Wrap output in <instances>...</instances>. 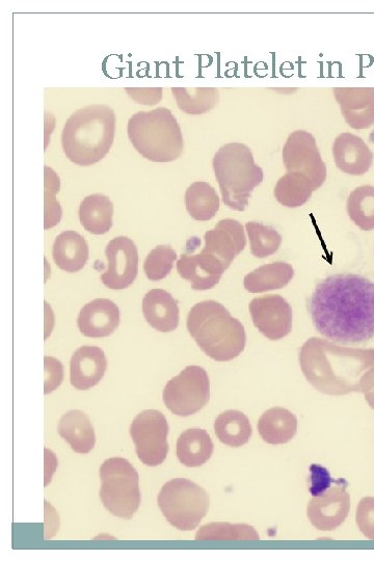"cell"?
I'll return each instance as SVG.
<instances>
[{"label":"cell","mask_w":374,"mask_h":561,"mask_svg":"<svg viewBox=\"0 0 374 561\" xmlns=\"http://www.w3.org/2000/svg\"><path fill=\"white\" fill-rule=\"evenodd\" d=\"M316 331L340 344H365L374 337V283L355 274L319 282L308 300Z\"/></svg>","instance_id":"cell-1"},{"label":"cell","mask_w":374,"mask_h":561,"mask_svg":"<svg viewBox=\"0 0 374 561\" xmlns=\"http://www.w3.org/2000/svg\"><path fill=\"white\" fill-rule=\"evenodd\" d=\"M301 368L319 392L345 395L374 388V351L342 347L335 342L310 338L302 346Z\"/></svg>","instance_id":"cell-2"},{"label":"cell","mask_w":374,"mask_h":561,"mask_svg":"<svg viewBox=\"0 0 374 561\" xmlns=\"http://www.w3.org/2000/svg\"><path fill=\"white\" fill-rule=\"evenodd\" d=\"M115 132V112L106 105H89L67 120L62 133L64 152L75 165H96L110 152Z\"/></svg>","instance_id":"cell-3"},{"label":"cell","mask_w":374,"mask_h":561,"mask_svg":"<svg viewBox=\"0 0 374 561\" xmlns=\"http://www.w3.org/2000/svg\"><path fill=\"white\" fill-rule=\"evenodd\" d=\"M186 327L202 352L215 361L228 362L245 351L244 325L216 301L195 305L187 316Z\"/></svg>","instance_id":"cell-4"},{"label":"cell","mask_w":374,"mask_h":561,"mask_svg":"<svg viewBox=\"0 0 374 561\" xmlns=\"http://www.w3.org/2000/svg\"><path fill=\"white\" fill-rule=\"evenodd\" d=\"M131 145L153 163H171L184 149L181 127L172 112L159 108L139 112L128 121Z\"/></svg>","instance_id":"cell-5"},{"label":"cell","mask_w":374,"mask_h":561,"mask_svg":"<svg viewBox=\"0 0 374 561\" xmlns=\"http://www.w3.org/2000/svg\"><path fill=\"white\" fill-rule=\"evenodd\" d=\"M212 166L225 205L244 211L252 193L263 181V170L255 164L251 149L245 144H226L216 153Z\"/></svg>","instance_id":"cell-6"},{"label":"cell","mask_w":374,"mask_h":561,"mask_svg":"<svg viewBox=\"0 0 374 561\" xmlns=\"http://www.w3.org/2000/svg\"><path fill=\"white\" fill-rule=\"evenodd\" d=\"M100 499L111 514L131 519L140 509V477L127 460L113 458L100 467Z\"/></svg>","instance_id":"cell-7"},{"label":"cell","mask_w":374,"mask_h":561,"mask_svg":"<svg viewBox=\"0 0 374 561\" xmlns=\"http://www.w3.org/2000/svg\"><path fill=\"white\" fill-rule=\"evenodd\" d=\"M157 503L172 526L182 531H191L206 517L210 499L208 493L192 480L176 478L163 487Z\"/></svg>","instance_id":"cell-8"},{"label":"cell","mask_w":374,"mask_h":561,"mask_svg":"<svg viewBox=\"0 0 374 561\" xmlns=\"http://www.w3.org/2000/svg\"><path fill=\"white\" fill-rule=\"evenodd\" d=\"M166 407L175 415L187 417L201 411L210 399V381L200 366H187L173 378L163 393Z\"/></svg>","instance_id":"cell-9"},{"label":"cell","mask_w":374,"mask_h":561,"mask_svg":"<svg viewBox=\"0 0 374 561\" xmlns=\"http://www.w3.org/2000/svg\"><path fill=\"white\" fill-rule=\"evenodd\" d=\"M169 423L162 412L146 410L130 425V436L136 444L140 461L149 466L162 465L169 453Z\"/></svg>","instance_id":"cell-10"},{"label":"cell","mask_w":374,"mask_h":561,"mask_svg":"<svg viewBox=\"0 0 374 561\" xmlns=\"http://www.w3.org/2000/svg\"><path fill=\"white\" fill-rule=\"evenodd\" d=\"M283 162L288 173L309 179L314 191L320 189L327 180V166L315 138L308 131L291 133L283 148Z\"/></svg>","instance_id":"cell-11"},{"label":"cell","mask_w":374,"mask_h":561,"mask_svg":"<svg viewBox=\"0 0 374 561\" xmlns=\"http://www.w3.org/2000/svg\"><path fill=\"white\" fill-rule=\"evenodd\" d=\"M108 271L101 275L102 283L113 290H123L136 281L139 273V252L135 243L125 236L111 240L105 249Z\"/></svg>","instance_id":"cell-12"},{"label":"cell","mask_w":374,"mask_h":561,"mask_svg":"<svg viewBox=\"0 0 374 561\" xmlns=\"http://www.w3.org/2000/svg\"><path fill=\"white\" fill-rule=\"evenodd\" d=\"M254 326L267 339H283L292 329V309L279 295L255 298L249 306Z\"/></svg>","instance_id":"cell-13"},{"label":"cell","mask_w":374,"mask_h":561,"mask_svg":"<svg viewBox=\"0 0 374 561\" xmlns=\"http://www.w3.org/2000/svg\"><path fill=\"white\" fill-rule=\"evenodd\" d=\"M205 247L201 251L219 260L228 270L231 263L247 246V237L242 224L236 220L226 219L206 232Z\"/></svg>","instance_id":"cell-14"},{"label":"cell","mask_w":374,"mask_h":561,"mask_svg":"<svg viewBox=\"0 0 374 561\" xmlns=\"http://www.w3.org/2000/svg\"><path fill=\"white\" fill-rule=\"evenodd\" d=\"M350 507V494L344 487L338 486L313 497L308 505L307 514L316 529L332 531L345 521L350 513Z\"/></svg>","instance_id":"cell-15"},{"label":"cell","mask_w":374,"mask_h":561,"mask_svg":"<svg viewBox=\"0 0 374 561\" xmlns=\"http://www.w3.org/2000/svg\"><path fill=\"white\" fill-rule=\"evenodd\" d=\"M120 325V310L108 299H96L80 310L77 326L84 336L104 338L115 333Z\"/></svg>","instance_id":"cell-16"},{"label":"cell","mask_w":374,"mask_h":561,"mask_svg":"<svg viewBox=\"0 0 374 561\" xmlns=\"http://www.w3.org/2000/svg\"><path fill=\"white\" fill-rule=\"evenodd\" d=\"M177 271L182 279L192 284L193 289L205 291L219 284L227 270L216 258L202 252L194 255L189 251L181 255Z\"/></svg>","instance_id":"cell-17"},{"label":"cell","mask_w":374,"mask_h":561,"mask_svg":"<svg viewBox=\"0 0 374 561\" xmlns=\"http://www.w3.org/2000/svg\"><path fill=\"white\" fill-rule=\"evenodd\" d=\"M334 95L352 128L367 129L374 124V88H336Z\"/></svg>","instance_id":"cell-18"},{"label":"cell","mask_w":374,"mask_h":561,"mask_svg":"<svg viewBox=\"0 0 374 561\" xmlns=\"http://www.w3.org/2000/svg\"><path fill=\"white\" fill-rule=\"evenodd\" d=\"M70 369L71 385L79 391H86L103 379L108 361L100 347L83 346L72 356Z\"/></svg>","instance_id":"cell-19"},{"label":"cell","mask_w":374,"mask_h":561,"mask_svg":"<svg viewBox=\"0 0 374 561\" xmlns=\"http://www.w3.org/2000/svg\"><path fill=\"white\" fill-rule=\"evenodd\" d=\"M333 155L337 168L345 174L361 176L373 163V153L366 143L353 133L345 132L334 142Z\"/></svg>","instance_id":"cell-20"},{"label":"cell","mask_w":374,"mask_h":561,"mask_svg":"<svg viewBox=\"0 0 374 561\" xmlns=\"http://www.w3.org/2000/svg\"><path fill=\"white\" fill-rule=\"evenodd\" d=\"M147 323L156 331L170 333L179 325V307L171 293L164 289L150 290L143 300Z\"/></svg>","instance_id":"cell-21"},{"label":"cell","mask_w":374,"mask_h":561,"mask_svg":"<svg viewBox=\"0 0 374 561\" xmlns=\"http://www.w3.org/2000/svg\"><path fill=\"white\" fill-rule=\"evenodd\" d=\"M52 255L59 269L73 274L84 269L90 250L82 235L75 231H65L56 238Z\"/></svg>","instance_id":"cell-22"},{"label":"cell","mask_w":374,"mask_h":561,"mask_svg":"<svg viewBox=\"0 0 374 561\" xmlns=\"http://www.w3.org/2000/svg\"><path fill=\"white\" fill-rule=\"evenodd\" d=\"M58 431L76 453L87 454L95 447L94 427L89 416L83 411L72 410L64 414Z\"/></svg>","instance_id":"cell-23"},{"label":"cell","mask_w":374,"mask_h":561,"mask_svg":"<svg viewBox=\"0 0 374 561\" xmlns=\"http://www.w3.org/2000/svg\"><path fill=\"white\" fill-rule=\"evenodd\" d=\"M258 431L266 443L286 444L298 433V418L286 409L273 408L260 417Z\"/></svg>","instance_id":"cell-24"},{"label":"cell","mask_w":374,"mask_h":561,"mask_svg":"<svg viewBox=\"0 0 374 561\" xmlns=\"http://www.w3.org/2000/svg\"><path fill=\"white\" fill-rule=\"evenodd\" d=\"M114 204L101 194L88 196L79 207L80 224L94 235L108 233L113 227Z\"/></svg>","instance_id":"cell-25"},{"label":"cell","mask_w":374,"mask_h":561,"mask_svg":"<svg viewBox=\"0 0 374 561\" xmlns=\"http://www.w3.org/2000/svg\"><path fill=\"white\" fill-rule=\"evenodd\" d=\"M215 445L204 430H187L177 441V458L181 464L189 468H197L206 464L212 456Z\"/></svg>","instance_id":"cell-26"},{"label":"cell","mask_w":374,"mask_h":561,"mask_svg":"<svg viewBox=\"0 0 374 561\" xmlns=\"http://www.w3.org/2000/svg\"><path fill=\"white\" fill-rule=\"evenodd\" d=\"M295 276L293 267L285 262L265 264L245 277V288L251 293L282 289Z\"/></svg>","instance_id":"cell-27"},{"label":"cell","mask_w":374,"mask_h":561,"mask_svg":"<svg viewBox=\"0 0 374 561\" xmlns=\"http://www.w3.org/2000/svg\"><path fill=\"white\" fill-rule=\"evenodd\" d=\"M185 205L194 220L207 222L216 217L220 209V198L209 183L197 181L187 189Z\"/></svg>","instance_id":"cell-28"},{"label":"cell","mask_w":374,"mask_h":561,"mask_svg":"<svg viewBox=\"0 0 374 561\" xmlns=\"http://www.w3.org/2000/svg\"><path fill=\"white\" fill-rule=\"evenodd\" d=\"M215 432L219 440L230 447L246 445L253 434L247 415L235 410L219 415L215 422Z\"/></svg>","instance_id":"cell-29"},{"label":"cell","mask_w":374,"mask_h":561,"mask_svg":"<svg viewBox=\"0 0 374 561\" xmlns=\"http://www.w3.org/2000/svg\"><path fill=\"white\" fill-rule=\"evenodd\" d=\"M313 192L309 179L299 174L287 173L279 179L274 193L281 205L297 208L306 204Z\"/></svg>","instance_id":"cell-30"},{"label":"cell","mask_w":374,"mask_h":561,"mask_svg":"<svg viewBox=\"0 0 374 561\" xmlns=\"http://www.w3.org/2000/svg\"><path fill=\"white\" fill-rule=\"evenodd\" d=\"M179 110L189 115H202L215 109L219 101V91L215 88H173Z\"/></svg>","instance_id":"cell-31"},{"label":"cell","mask_w":374,"mask_h":561,"mask_svg":"<svg viewBox=\"0 0 374 561\" xmlns=\"http://www.w3.org/2000/svg\"><path fill=\"white\" fill-rule=\"evenodd\" d=\"M349 217L363 231L374 229V186L363 185L347 199Z\"/></svg>","instance_id":"cell-32"},{"label":"cell","mask_w":374,"mask_h":561,"mask_svg":"<svg viewBox=\"0 0 374 561\" xmlns=\"http://www.w3.org/2000/svg\"><path fill=\"white\" fill-rule=\"evenodd\" d=\"M198 541H258L259 536L254 527L245 524L210 523L202 526L197 534Z\"/></svg>","instance_id":"cell-33"},{"label":"cell","mask_w":374,"mask_h":561,"mask_svg":"<svg viewBox=\"0 0 374 561\" xmlns=\"http://www.w3.org/2000/svg\"><path fill=\"white\" fill-rule=\"evenodd\" d=\"M246 230L250 238L251 252L256 258L270 257L280 249L282 236L273 227L250 222L246 225Z\"/></svg>","instance_id":"cell-34"},{"label":"cell","mask_w":374,"mask_h":561,"mask_svg":"<svg viewBox=\"0 0 374 561\" xmlns=\"http://www.w3.org/2000/svg\"><path fill=\"white\" fill-rule=\"evenodd\" d=\"M45 229L56 227L62 219V208L57 200L60 192V177L52 169L45 167Z\"/></svg>","instance_id":"cell-35"},{"label":"cell","mask_w":374,"mask_h":561,"mask_svg":"<svg viewBox=\"0 0 374 561\" xmlns=\"http://www.w3.org/2000/svg\"><path fill=\"white\" fill-rule=\"evenodd\" d=\"M177 258L175 250L170 246H158L150 252L145 264L144 271L150 281L165 279L173 270Z\"/></svg>","instance_id":"cell-36"},{"label":"cell","mask_w":374,"mask_h":561,"mask_svg":"<svg viewBox=\"0 0 374 561\" xmlns=\"http://www.w3.org/2000/svg\"><path fill=\"white\" fill-rule=\"evenodd\" d=\"M357 524L364 536L374 540V498H364L358 507Z\"/></svg>","instance_id":"cell-37"},{"label":"cell","mask_w":374,"mask_h":561,"mask_svg":"<svg viewBox=\"0 0 374 561\" xmlns=\"http://www.w3.org/2000/svg\"><path fill=\"white\" fill-rule=\"evenodd\" d=\"M45 394L56 391L64 380V366L53 357H45Z\"/></svg>","instance_id":"cell-38"},{"label":"cell","mask_w":374,"mask_h":561,"mask_svg":"<svg viewBox=\"0 0 374 561\" xmlns=\"http://www.w3.org/2000/svg\"><path fill=\"white\" fill-rule=\"evenodd\" d=\"M310 472H311L310 493L313 497L322 495L326 493L330 488H332L334 479L331 477V474L328 471V469L314 464L311 465Z\"/></svg>","instance_id":"cell-39"},{"label":"cell","mask_w":374,"mask_h":561,"mask_svg":"<svg viewBox=\"0 0 374 561\" xmlns=\"http://www.w3.org/2000/svg\"><path fill=\"white\" fill-rule=\"evenodd\" d=\"M132 100L141 104L154 105L162 101L163 89H125Z\"/></svg>","instance_id":"cell-40"},{"label":"cell","mask_w":374,"mask_h":561,"mask_svg":"<svg viewBox=\"0 0 374 561\" xmlns=\"http://www.w3.org/2000/svg\"><path fill=\"white\" fill-rule=\"evenodd\" d=\"M60 527V519L55 509L45 501V539L49 540L56 536Z\"/></svg>","instance_id":"cell-41"},{"label":"cell","mask_w":374,"mask_h":561,"mask_svg":"<svg viewBox=\"0 0 374 561\" xmlns=\"http://www.w3.org/2000/svg\"><path fill=\"white\" fill-rule=\"evenodd\" d=\"M57 467L56 454L45 448V486H48L51 482L52 475L56 472Z\"/></svg>","instance_id":"cell-42"},{"label":"cell","mask_w":374,"mask_h":561,"mask_svg":"<svg viewBox=\"0 0 374 561\" xmlns=\"http://www.w3.org/2000/svg\"><path fill=\"white\" fill-rule=\"evenodd\" d=\"M365 398H366L368 404L370 405V407H371L372 409H374V388H372L371 390H369V391L366 393V397H365Z\"/></svg>","instance_id":"cell-43"}]
</instances>
